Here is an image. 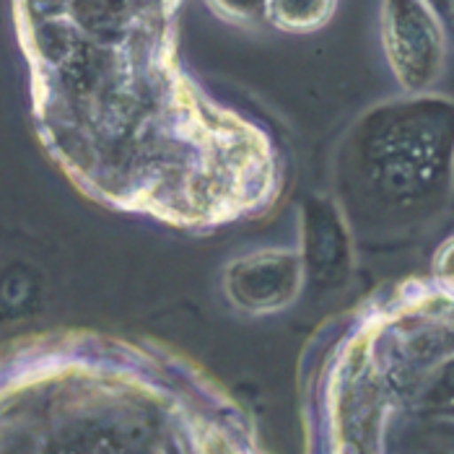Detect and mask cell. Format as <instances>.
<instances>
[{
	"mask_svg": "<svg viewBox=\"0 0 454 454\" xmlns=\"http://www.w3.org/2000/svg\"><path fill=\"white\" fill-rule=\"evenodd\" d=\"M182 0H19L35 114L50 148L105 200L190 234L278 203L273 138L179 60Z\"/></svg>",
	"mask_w": 454,
	"mask_h": 454,
	"instance_id": "1",
	"label": "cell"
},
{
	"mask_svg": "<svg viewBox=\"0 0 454 454\" xmlns=\"http://www.w3.org/2000/svg\"><path fill=\"white\" fill-rule=\"evenodd\" d=\"M8 374L5 454H268L245 408L172 350L36 356Z\"/></svg>",
	"mask_w": 454,
	"mask_h": 454,
	"instance_id": "2",
	"label": "cell"
},
{
	"mask_svg": "<svg viewBox=\"0 0 454 454\" xmlns=\"http://www.w3.org/2000/svg\"><path fill=\"white\" fill-rule=\"evenodd\" d=\"M304 454H454V319L436 301L327 322L299 361Z\"/></svg>",
	"mask_w": 454,
	"mask_h": 454,
	"instance_id": "3",
	"label": "cell"
},
{
	"mask_svg": "<svg viewBox=\"0 0 454 454\" xmlns=\"http://www.w3.org/2000/svg\"><path fill=\"white\" fill-rule=\"evenodd\" d=\"M452 179L454 102L431 91L364 109L333 156V198L353 237L385 234L436 213Z\"/></svg>",
	"mask_w": 454,
	"mask_h": 454,
	"instance_id": "4",
	"label": "cell"
},
{
	"mask_svg": "<svg viewBox=\"0 0 454 454\" xmlns=\"http://www.w3.org/2000/svg\"><path fill=\"white\" fill-rule=\"evenodd\" d=\"M426 0H382V50L403 94H428L442 78L447 36Z\"/></svg>",
	"mask_w": 454,
	"mask_h": 454,
	"instance_id": "5",
	"label": "cell"
},
{
	"mask_svg": "<svg viewBox=\"0 0 454 454\" xmlns=\"http://www.w3.org/2000/svg\"><path fill=\"white\" fill-rule=\"evenodd\" d=\"M221 291L231 309L270 317L291 309L307 291L296 247H260L231 257L221 270Z\"/></svg>",
	"mask_w": 454,
	"mask_h": 454,
	"instance_id": "6",
	"label": "cell"
},
{
	"mask_svg": "<svg viewBox=\"0 0 454 454\" xmlns=\"http://www.w3.org/2000/svg\"><path fill=\"white\" fill-rule=\"evenodd\" d=\"M299 257L307 288L340 291L353 276L356 237L333 195L309 192L299 203Z\"/></svg>",
	"mask_w": 454,
	"mask_h": 454,
	"instance_id": "7",
	"label": "cell"
},
{
	"mask_svg": "<svg viewBox=\"0 0 454 454\" xmlns=\"http://www.w3.org/2000/svg\"><path fill=\"white\" fill-rule=\"evenodd\" d=\"M335 13V0H270V24L288 35L322 29Z\"/></svg>",
	"mask_w": 454,
	"mask_h": 454,
	"instance_id": "8",
	"label": "cell"
},
{
	"mask_svg": "<svg viewBox=\"0 0 454 454\" xmlns=\"http://www.w3.org/2000/svg\"><path fill=\"white\" fill-rule=\"evenodd\" d=\"M213 16L226 24L260 29L270 24V0H203Z\"/></svg>",
	"mask_w": 454,
	"mask_h": 454,
	"instance_id": "9",
	"label": "cell"
},
{
	"mask_svg": "<svg viewBox=\"0 0 454 454\" xmlns=\"http://www.w3.org/2000/svg\"><path fill=\"white\" fill-rule=\"evenodd\" d=\"M436 268L442 270V276H444V278L452 280L454 283V242L450 247H444L442 257L436 260Z\"/></svg>",
	"mask_w": 454,
	"mask_h": 454,
	"instance_id": "10",
	"label": "cell"
},
{
	"mask_svg": "<svg viewBox=\"0 0 454 454\" xmlns=\"http://www.w3.org/2000/svg\"><path fill=\"white\" fill-rule=\"evenodd\" d=\"M444 21H450V11H452V0H426Z\"/></svg>",
	"mask_w": 454,
	"mask_h": 454,
	"instance_id": "11",
	"label": "cell"
},
{
	"mask_svg": "<svg viewBox=\"0 0 454 454\" xmlns=\"http://www.w3.org/2000/svg\"><path fill=\"white\" fill-rule=\"evenodd\" d=\"M450 21H452V27H454V0H452V11H450Z\"/></svg>",
	"mask_w": 454,
	"mask_h": 454,
	"instance_id": "12",
	"label": "cell"
}]
</instances>
